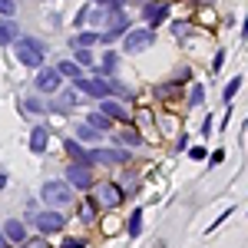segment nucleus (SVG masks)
<instances>
[{
    "label": "nucleus",
    "mask_w": 248,
    "mask_h": 248,
    "mask_svg": "<svg viewBox=\"0 0 248 248\" xmlns=\"http://www.w3.org/2000/svg\"><path fill=\"white\" fill-rule=\"evenodd\" d=\"M14 50H17V60L23 63V66H43V57H46V50H43V43L40 40H33V37H17L14 40Z\"/></svg>",
    "instance_id": "obj_1"
},
{
    "label": "nucleus",
    "mask_w": 248,
    "mask_h": 248,
    "mask_svg": "<svg viewBox=\"0 0 248 248\" xmlns=\"http://www.w3.org/2000/svg\"><path fill=\"white\" fill-rule=\"evenodd\" d=\"M40 199H43L50 209H63V205L73 202V186H70V182H60V179H50V182H43Z\"/></svg>",
    "instance_id": "obj_2"
},
{
    "label": "nucleus",
    "mask_w": 248,
    "mask_h": 248,
    "mask_svg": "<svg viewBox=\"0 0 248 248\" xmlns=\"http://www.w3.org/2000/svg\"><path fill=\"white\" fill-rule=\"evenodd\" d=\"M73 86H77L79 93L93 96V99H103V96H113V93H126L123 86H113V83H106V79H99V77H77Z\"/></svg>",
    "instance_id": "obj_3"
},
{
    "label": "nucleus",
    "mask_w": 248,
    "mask_h": 248,
    "mask_svg": "<svg viewBox=\"0 0 248 248\" xmlns=\"http://www.w3.org/2000/svg\"><path fill=\"white\" fill-rule=\"evenodd\" d=\"M90 189H93V202L99 209H116V205H123V199H126L116 182H96Z\"/></svg>",
    "instance_id": "obj_4"
},
{
    "label": "nucleus",
    "mask_w": 248,
    "mask_h": 248,
    "mask_svg": "<svg viewBox=\"0 0 248 248\" xmlns=\"http://www.w3.org/2000/svg\"><path fill=\"white\" fill-rule=\"evenodd\" d=\"M30 218H33V229L43 232V235H57V232H63V225H66V218H63V212L60 209H50V212H30Z\"/></svg>",
    "instance_id": "obj_5"
},
{
    "label": "nucleus",
    "mask_w": 248,
    "mask_h": 248,
    "mask_svg": "<svg viewBox=\"0 0 248 248\" xmlns=\"http://www.w3.org/2000/svg\"><path fill=\"white\" fill-rule=\"evenodd\" d=\"M153 40H155L153 27H142V30H126V33H123V50H126V53L149 50V46H153Z\"/></svg>",
    "instance_id": "obj_6"
},
{
    "label": "nucleus",
    "mask_w": 248,
    "mask_h": 248,
    "mask_svg": "<svg viewBox=\"0 0 248 248\" xmlns=\"http://www.w3.org/2000/svg\"><path fill=\"white\" fill-rule=\"evenodd\" d=\"M63 172H66V182H70L73 189H79V192H86L90 186H93V175H90V166H86V162H70Z\"/></svg>",
    "instance_id": "obj_7"
},
{
    "label": "nucleus",
    "mask_w": 248,
    "mask_h": 248,
    "mask_svg": "<svg viewBox=\"0 0 248 248\" xmlns=\"http://www.w3.org/2000/svg\"><path fill=\"white\" fill-rule=\"evenodd\" d=\"M63 77H60L57 66H40L37 70V79H33V86H37V93H57Z\"/></svg>",
    "instance_id": "obj_8"
},
{
    "label": "nucleus",
    "mask_w": 248,
    "mask_h": 248,
    "mask_svg": "<svg viewBox=\"0 0 248 248\" xmlns=\"http://www.w3.org/2000/svg\"><path fill=\"white\" fill-rule=\"evenodd\" d=\"M79 99H83V93H79L77 86H70V90H57L53 109H57V113H70L73 106H79Z\"/></svg>",
    "instance_id": "obj_9"
},
{
    "label": "nucleus",
    "mask_w": 248,
    "mask_h": 248,
    "mask_svg": "<svg viewBox=\"0 0 248 248\" xmlns=\"http://www.w3.org/2000/svg\"><path fill=\"white\" fill-rule=\"evenodd\" d=\"M86 159H90V166L93 162H109L113 166V162H129V153L126 149H90Z\"/></svg>",
    "instance_id": "obj_10"
},
{
    "label": "nucleus",
    "mask_w": 248,
    "mask_h": 248,
    "mask_svg": "<svg viewBox=\"0 0 248 248\" xmlns=\"http://www.w3.org/2000/svg\"><path fill=\"white\" fill-rule=\"evenodd\" d=\"M99 113H106L109 119H119V123H129V113H126V106H123V103H113L109 96H103V99H99Z\"/></svg>",
    "instance_id": "obj_11"
},
{
    "label": "nucleus",
    "mask_w": 248,
    "mask_h": 248,
    "mask_svg": "<svg viewBox=\"0 0 248 248\" xmlns=\"http://www.w3.org/2000/svg\"><path fill=\"white\" fill-rule=\"evenodd\" d=\"M46 146H50V129L46 126H33V133H30V153L43 155Z\"/></svg>",
    "instance_id": "obj_12"
},
{
    "label": "nucleus",
    "mask_w": 248,
    "mask_h": 248,
    "mask_svg": "<svg viewBox=\"0 0 248 248\" xmlns=\"http://www.w3.org/2000/svg\"><path fill=\"white\" fill-rule=\"evenodd\" d=\"M3 235H7V242H17V245L27 242V229H23L20 218H7V222H3Z\"/></svg>",
    "instance_id": "obj_13"
},
{
    "label": "nucleus",
    "mask_w": 248,
    "mask_h": 248,
    "mask_svg": "<svg viewBox=\"0 0 248 248\" xmlns=\"http://www.w3.org/2000/svg\"><path fill=\"white\" fill-rule=\"evenodd\" d=\"M169 17V7H166V3H146V23H149V27H159V23H162V20Z\"/></svg>",
    "instance_id": "obj_14"
},
{
    "label": "nucleus",
    "mask_w": 248,
    "mask_h": 248,
    "mask_svg": "<svg viewBox=\"0 0 248 248\" xmlns=\"http://www.w3.org/2000/svg\"><path fill=\"white\" fill-rule=\"evenodd\" d=\"M17 37H20V27L14 23V17H3V20H0V46L14 43Z\"/></svg>",
    "instance_id": "obj_15"
},
{
    "label": "nucleus",
    "mask_w": 248,
    "mask_h": 248,
    "mask_svg": "<svg viewBox=\"0 0 248 248\" xmlns=\"http://www.w3.org/2000/svg\"><path fill=\"white\" fill-rule=\"evenodd\" d=\"M96 215H99V205H96L93 199H86V202H79V222H86V225H93Z\"/></svg>",
    "instance_id": "obj_16"
},
{
    "label": "nucleus",
    "mask_w": 248,
    "mask_h": 248,
    "mask_svg": "<svg viewBox=\"0 0 248 248\" xmlns=\"http://www.w3.org/2000/svg\"><path fill=\"white\" fill-rule=\"evenodd\" d=\"M60 77H70V79H77V77H83V66H79L77 60H60Z\"/></svg>",
    "instance_id": "obj_17"
},
{
    "label": "nucleus",
    "mask_w": 248,
    "mask_h": 248,
    "mask_svg": "<svg viewBox=\"0 0 248 248\" xmlns=\"http://www.w3.org/2000/svg\"><path fill=\"white\" fill-rule=\"evenodd\" d=\"M99 129H96V126H90V123H79L77 126V139H83V142H96V139H99Z\"/></svg>",
    "instance_id": "obj_18"
},
{
    "label": "nucleus",
    "mask_w": 248,
    "mask_h": 248,
    "mask_svg": "<svg viewBox=\"0 0 248 248\" xmlns=\"http://www.w3.org/2000/svg\"><path fill=\"white\" fill-rule=\"evenodd\" d=\"M66 153L73 155V162H86V166H90V159H86V149L79 146V139H66Z\"/></svg>",
    "instance_id": "obj_19"
},
{
    "label": "nucleus",
    "mask_w": 248,
    "mask_h": 248,
    "mask_svg": "<svg viewBox=\"0 0 248 248\" xmlns=\"http://www.w3.org/2000/svg\"><path fill=\"white\" fill-rule=\"evenodd\" d=\"M70 43H73V46H96V43H99V33H93V30H86V33H79V37H73Z\"/></svg>",
    "instance_id": "obj_20"
},
{
    "label": "nucleus",
    "mask_w": 248,
    "mask_h": 248,
    "mask_svg": "<svg viewBox=\"0 0 248 248\" xmlns=\"http://www.w3.org/2000/svg\"><path fill=\"white\" fill-rule=\"evenodd\" d=\"M86 123L96 126L99 133H106V129H109V116H106V113H90V116H86Z\"/></svg>",
    "instance_id": "obj_21"
},
{
    "label": "nucleus",
    "mask_w": 248,
    "mask_h": 248,
    "mask_svg": "<svg viewBox=\"0 0 248 248\" xmlns=\"http://www.w3.org/2000/svg\"><path fill=\"white\" fill-rule=\"evenodd\" d=\"M116 66H119V53H113V50H109V53L103 57V63H99L96 70H99V73H113Z\"/></svg>",
    "instance_id": "obj_22"
},
{
    "label": "nucleus",
    "mask_w": 248,
    "mask_h": 248,
    "mask_svg": "<svg viewBox=\"0 0 248 248\" xmlns=\"http://www.w3.org/2000/svg\"><path fill=\"white\" fill-rule=\"evenodd\" d=\"M238 90H242V77L229 79V86H225V90H222V99H225V103H232V99H235V96H238Z\"/></svg>",
    "instance_id": "obj_23"
},
{
    "label": "nucleus",
    "mask_w": 248,
    "mask_h": 248,
    "mask_svg": "<svg viewBox=\"0 0 248 248\" xmlns=\"http://www.w3.org/2000/svg\"><path fill=\"white\" fill-rule=\"evenodd\" d=\"M139 232H142V209H136L133 215H129V235L139 238Z\"/></svg>",
    "instance_id": "obj_24"
},
{
    "label": "nucleus",
    "mask_w": 248,
    "mask_h": 248,
    "mask_svg": "<svg viewBox=\"0 0 248 248\" xmlns=\"http://www.w3.org/2000/svg\"><path fill=\"white\" fill-rule=\"evenodd\" d=\"M23 109H27V113H43L46 103H43L40 96H30V99H23Z\"/></svg>",
    "instance_id": "obj_25"
},
{
    "label": "nucleus",
    "mask_w": 248,
    "mask_h": 248,
    "mask_svg": "<svg viewBox=\"0 0 248 248\" xmlns=\"http://www.w3.org/2000/svg\"><path fill=\"white\" fill-rule=\"evenodd\" d=\"M202 99H205V90L195 83V86L189 90V103H192V106H202Z\"/></svg>",
    "instance_id": "obj_26"
},
{
    "label": "nucleus",
    "mask_w": 248,
    "mask_h": 248,
    "mask_svg": "<svg viewBox=\"0 0 248 248\" xmlns=\"http://www.w3.org/2000/svg\"><path fill=\"white\" fill-rule=\"evenodd\" d=\"M77 63H79V66H93V57H90V46H77Z\"/></svg>",
    "instance_id": "obj_27"
},
{
    "label": "nucleus",
    "mask_w": 248,
    "mask_h": 248,
    "mask_svg": "<svg viewBox=\"0 0 248 248\" xmlns=\"http://www.w3.org/2000/svg\"><path fill=\"white\" fill-rule=\"evenodd\" d=\"M119 139L126 142V146H142V136L133 133V129H126V133H119Z\"/></svg>",
    "instance_id": "obj_28"
},
{
    "label": "nucleus",
    "mask_w": 248,
    "mask_h": 248,
    "mask_svg": "<svg viewBox=\"0 0 248 248\" xmlns=\"http://www.w3.org/2000/svg\"><path fill=\"white\" fill-rule=\"evenodd\" d=\"M0 14H3V17H14V14H17V3H14V0H0Z\"/></svg>",
    "instance_id": "obj_29"
},
{
    "label": "nucleus",
    "mask_w": 248,
    "mask_h": 248,
    "mask_svg": "<svg viewBox=\"0 0 248 248\" xmlns=\"http://www.w3.org/2000/svg\"><path fill=\"white\" fill-rule=\"evenodd\" d=\"M189 30H192V23H172V33H175V37H186Z\"/></svg>",
    "instance_id": "obj_30"
},
{
    "label": "nucleus",
    "mask_w": 248,
    "mask_h": 248,
    "mask_svg": "<svg viewBox=\"0 0 248 248\" xmlns=\"http://www.w3.org/2000/svg\"><path fill=\"white\" fill-rule=\"evenodd\" d=\"M229 215H232V209H225V212H222V215H218V218H215V222L209 225V232H215L218 225H222V222H229Z\"/></svg>",
    "instance_id": "obj_31"
},
{
    "label": "nucleus",
    "mask_w": 248,
    "mask_h": 248,
    "mask_svg": "<svg viewBox=\"0 0 248 248\" xmlns=\"http://www.w3.org/2000/svg\"><path fill=\"white\" fill-rule=\"evenodd\" d=\"M222 63H225V50H218V53H215V60H212V70L218 73V70H222Z\"/></svg>",
    "instance_id": "obj_32"
},
{
    "label": "nucleus",
    "mask_w": 248,
    "mask_h": 248,
    "mask_svg": "<svg viewBox=\"0 0 248 248\" xmlns=\"http://www.w3.org/2000/svg\"><path fill=\"white\" fill-rule=\"evenodd\" d=\"M222 159H225V153H222V149H215V153L209 155V166H218V162H222Z\"/></svg>",
    "instance_id": "obj_33"
},
{
    "label": "nucleus",
    "mask_w": 248,
    "mask_h": 248,
    "mask_svg": "<svg viewBox=\"0 0 248 248\" xmlns=\"http://www.w3.org/2000/svg\"><path fill=\"white\" fill-rule=\"evenodd\" d=\"M63 245H70V248H77V245H86V238H63Z\"/></svg>",
    "instance_id": "obj_34"
},
{
    "label": "nucleus",
    "mask_w": 248,
    "mask_h": 248,
    "mask_svg": "<svg viewBox=\"0 0 248 248\" xmlns=\"http://www.w3.org/2000/svg\"><path fill=\"white\" fill-rule=\"evenodd\" d=\"M189 153H192V159H205V149H202V146H192Z\"/></svg>",
    "instance_id": "obj_35"
},
{
    "label": "nucleus",
    "mask_w": 248,
    "mask_h": 248,
    "mask_svg": "<svg viewBox=\"0 0 248 248\" xmlns=\"http://www.w3.org/2000/svg\"><path fill=\"white\" fill-rule=\"evenodd\" d=\"M3 186H7V175H3V172H0V189H3Z\"/></svg>",
    "instance_id": "obj_36"
},
{
    "label": "nucleus",
    "mask_w": 248,
    "mask_h": 248,
    "mask_svg": "<svg viewBox=\"0 0 248 248\" xmlns=\"http://www.w3.org/2000/svg\"><path fill=\"white\" fill-rule=\"evenodd\" d=\"M3 245H7V235H3V232H0V248H3Z\"/></svg>",
    "instance_id": "obj_37"
},
{
    "label": "nucleus",
    "mask_w": 248,
    "mask_h": 248,
    "mask_svg": "<svg viewBox=\"0 0 248 248\" xmlns=\"http://www.w3.org/2000/svg\"><path fill=\"white\" fill-rule=\"evenodd\" d=\"M242 33H245V37H248V17H245V27H242Z\"/></svg>",
    "instance_id": "obj_38"
}]
</instances>
